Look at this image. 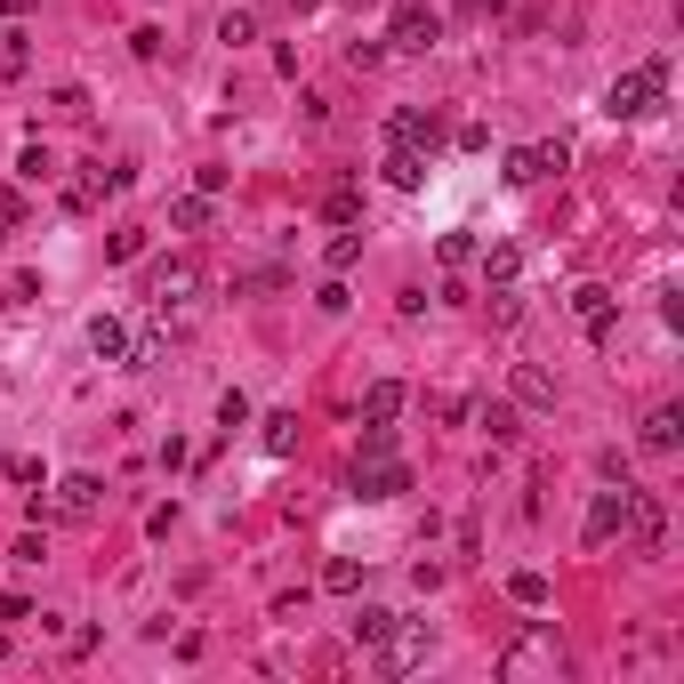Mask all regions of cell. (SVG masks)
Listing matches in <instances>:
<instances>
[{"label": "cell", "mask_w": 684, "mask_h": 684, "mask_svg": "<svg viewBox=\"0 0 684 684\" xmlns=\"http://www.w3.org/2000/svg\"><path fill=\"white\" fill-rule=\"evenodd\" d=\"M194 290H201V266H194V258H161L154 274H145L154 322H161V330H185V322H194Z\"/></svg>", "instance_id": "cell-1"}, {"label": "cell", "mask_w": 684, "mask_h": 684, "mask_svg": "<svg viewBox=\"0 0 684 684\" xmlns=\"http://www.w3.org/2000/svg\"><path fill=\"white\" fill-rule=\"evenodd\" d=\"M660 97H669V65H636V73H620L612 89H604V113L612 121H645V113H660Z\"/></svg>", "instance_id": "cell-2"}, {"label": "cell", "mask_w": 684, "mask_h": 684, "mask_svg": "<svg viewBox=\"0 0 684 684\" xmlns=\"http://www.w3.org/2000/svg\"><path fill=\"white\" fill-rule=\"evenodd\" d=\"M427 652H435L427 620H395V628L379 636V676H411V669H427Z\"/></svg>", "instance_id": "cell-3"}, {"label": "cell", "mask_w": 684, "mask_h": 684, "mask_svg": "<svg viewBox=\"0 0 684 684\" xmlns=\"http://www.w3.org/2000/svg\"><path fill=\"white\" fill-rule=\"evenodd\" d=\"M435 40H443V16L427 9V0H395V16H387V49H435Z\"/></svg>", "instance_id": "cell-4"}, {"label": "cell", "mask_w": 684, "mask_h": 684, "mask_svg": "<svg viewBox=\"0 0 684 684\" xmlns=\"http://www.w3.org/2000/svg\"><path fill=\"white\" fill-rule=\"evenodd\" d=\"M620 532H628V540L645 548V555H660V548H669V508H660L652 491H636V484H628V515H620Z\"/></svg>", "instance_id": "cell-5"}, {"label": "cell", "mask_w": 684, "mask_h": 684, "mask_svg": "<svg viewBox=\"0 0 684 684\" xmlns=\"http://www.w3.org/2000/svg\"><path fill=\"white\" fill-rule=\"evenodd\" d=\"M97 508H106V484H97V475H57V491H49L57 524H89Z\"/></svg>", "instance_id": "cell-6"}, {"label": "cell", "mask_w": 684, "mask_h": 684, "mask_svg": "<svg viewBox=\"0 0 684 684\" xmlns=\"http://www.w3.org/2000/svg\"><path fill=\"white\" fill-rule=\"evenodd\" d=\"M355 491H363V500H403L411 467L395 460V451H370V460H355Z\"/></svg>", "instance_id": "cell-7"}, {"label": "cell", "mask_w": 684, "mask_h": 684, "mask_svg": "<svg viewBox=\"0 0 684 684\" xmlns=\"http://www.w3.org/2000/svg\"><path fill=\"white\" fill-rule=\"evenodd\" d=\"M564 161H572V145L564 137H540V145H515V154H508V178L515 185H540V178L564 170Z\"/></svg>", "instance_id": "cell-8"}, {"label": "cell", "mask_w": 684, "mask_h": 684, "mask_svg": "<svg viewBox=\"0 0 684 684\" xmlns=\"http://www.w3.org/2000/svg\"><path fill=\"white\" fill-rule=\"evenodd\" d=\"M572 315H579V330H588V339H612V315H620V298L604 282H579L572 290Z\"/></svg>", "instance_id": "cell-9"}, {"label": "cell", "mask_w": 684, "mask_h": 684, "mask_svg": "<svg viewBox=\"0 0 684 684\" xmlns=\"http://www.w3.org/2000/svg\"><path fill=\"white\" fill-rule=\"evenodd\" d=\"M620 515H628V484L596 491V500H588V548H612L620 540Z\"/></svg>", "instance_id": "cell-10"}, {"label": "cell", "mask_w": 684, "mask_h": 684, "mask_svg": "<svg viewBox=\"0 0 684 684\" xmlns=\"http://www.w3.org/2000/svg\"><path fill=\"white\" fill-rule=\"evenodd\" d=\"M387 137H395V145H419V154H435V137H443V121H435V113H419V106H403L395 121H387Z\"/></svg>", "instance_id": "cell-11"}, {"label": "cell", "mask_w": 684, "mask_h": 684, "mask_svg": "<svg viewBox=\"0 0 684 684\" xmlns=\"http://www.w3.org/2000/svg\"><path fill=\"white\" fill-rule=\"evenodd\" d=\"M500 669H508V676H524V669H564V652H555V636H524Z\"/></svg>", "instance_id": "cell-12"}, {"label": "cell", "mask_w": 684, "mask_h": 684, "mask_svg": "<svg viewBox=\"0 0 684 684\" xmlns=\"http://www.w3.org/2000/svg\"><path fill=\"white\" fill-rule=\"evenodd\" d=\"M89 355H97V363H121V355H130V322H121V315H97V322H89Z\"/></svg>", "instance_id": "cell-13"}, {"label": "cell", "mask_w": 684, "mask_h": 684, "mask_svg": "<svg viewBox=\"0 0 684 684\" xmlns=\"http://www.w3.org/2000/svg\"><path fill=\"white\" fill-rule=\"evenodd\" d=\"M395 411H403V379H370V395H363V427H395Z\"/></svg>", "instance_id": "cell-14"}, {"label": "cell", "mask_w": 684, "mask_h": 684, "mask_svg": "<svg viewBox=\"0 0 684 684\" xmlns=\"http://www.w3.org/2000/svg\"><path fill=\"white\" fill-rule=\"evenodd\" d=\"M387 185H403V194L427 185V154H419V145H387Z\"/></svg>", "instance_id": "cell-15"}, {"label": "cell", "mask_w": 684, "mask_h": 684, "mask_svg": "<svg viewBox=\"0 0 684 684\" xmlns=\"http://www.w3.org/2000/svg\"><path fill=\"white\" fill-rule=\"evenodd\" d=\"M515 403H532V411H555V379L540 363H515Z\"/></svg>", "instance_id": "cell-16"}, {"label": "cell", "mask_w": 684, "mask_h": 684, "mask_svg": "<svg viewBox=\"0 0 684 684\" xmlns=\"http://www.w3.org/2000/svg\"><path fill=\"white\" fill-rule=\"evenodd\" d=\"M684 443V411L676 403H660L652 419H645V451H676Z\"/></svg>", "instance_id": "cell-17"}, {"label": "cell", "mask_w": 684, "mask_h": 684, "mask_svg": "<svg viewBox=\"0 0 684 684\" xmlns=\"http://www.w3.org/2000/svg\"><path fill=\"white\" fill-rule=\"evenodd\" d=\"M210 201L218 194H178L170 201V225H178V234H201V225H210Z\"/></svg>", "instance_id": "cell-18"}, {"label": "cell", "mask_w": 684, "mask_h": 684, "mask_svg": "<svg viewBox=\"0 0 684 684\" xmlns=\"http://www.w3.org/2000/svg\"><path fill=\"white\" fill-rule=\"evenodd\" d=\"M266 451H274V460H290V451H298V411H274V419H266V435H258Z\"/></svg>", "instance_id": "cell-19"}, {"label": "cell", "mask_w": 684, "mask_h": 684, "mask_svg": "<svg viewBox=\"0 0 684 684\" xmlns=\"http://www.w3.org/2000/svg\"><path fill=\"white\" fill-rule=\"evenodd\" d=\"M322 218H330V225H355V218H363V194H355V185H330V194H322Z\"/></svg>", "instance_id": "cell-20"}, {"label": "cell", "mask_w": 684, "mask_h": 684, "mask_svg": "<svg viewBox=\"0 0 684 684\" xmlns=\"http://www.w3.org/2000/svg\"><path fill=\"white\" fill-rule=\"evenodd\" d=\"M322 588H330V596H355V588H363V564H355V555H330V564H322Z\"/></svg>", "instance_id": "cell-21"}, {"label": "cell", "mask_w": 684, "mask_h": 684, "mask_svg": "<svg viewBox=\"0 0 684 684\" xmlns=\"http://www.w3.org/2000/svg\"><path fill=\"white\" fill-rule=\"evenodd\" d=\"M484 274H491V282H515V274H524V251H515V242H491V251H484Z\"/></svg>", "instance_id": "cell-22"}, {"label": "cell", "mask_w": 684, "mask_h": 684, "mask_svg": "<svg viewBox=\"0 0 684 684\" xmlns=\"http://www.w3.org/2000/svg\"><path fill=\"white\" fill-rule=\"evenodd\" d=\"M508 596H515L524 612H540V604H548V572H515V579H508Z\"/></svg>", "instance_id": "cell-23"}, {"label": "cell", "mask_w": 684, "mask_h": 684, "mask_svg": "<svg viewBox=\"0 0 684 684\" xmlns=\"http://www.w3.org/2000/svg\"><path fill=\"white\" fill-rule=\"evenodd\" d=\"M16 178H25V185H49V178H57L49 145H25V154H16Z\"/></svg>", "instance_id": "cell-24"}, {"label": "cell", "mask_w": 684, "mask_h": 684, "mask_svg": "<svg viewBox=\"0 0 684 684\" xmlns=\"http://www.w3.org/2000/svg\"><path fill=\"white\" fill-rule=\"evenodd\" d=\"M387 628H395V612H387V604H363L355 612V645H379Z\"/></svg>", "instance_id": "cell-25"}, {"label": "cell", "mask_w": 684, "mask_h": 684, "mask_svg": "<svg viewBox=\"0 0 684 684\" xmlns=\"http://www.w3.org/2000/svg\"><path fill=\"white\" fill-rule=\"evenodd\" d=\"M355 258H363V234H330V251H322V266H330V274H346Z\"/></svg>", "instance_id": "cell-26"}, {"label": "cell", "mask_w": 684, "mask_h": 684, "mask_svg": "<svg viewBox=\"0 0 684 684\" xmlns=\"http://www.w3.org/2000/svg\"><path fill=\"white\" fill-rule=\"evenodd\" d=\"M106 258H113V266H130V258H145V225H121V234L106 242Z\"/></svg>", "instance_id": "cell-27"}, {"label": "cell", "mask_w": 684, "mask_h": 684, "mask_svg": "<svg viewBox=\"0 0 684 684\" xmlns=\"http://www.w3.org/2000/svg\"><path fill=\"white\" fill-rule=\"evenodd\" d=\"M218 427H225V435L251 427V395H242V387H234V395H218Z\"/></svg>", "instance_id": "cell-28"}, {"label": "cell", "mask_w": 684, "mask_h": 684, "mask_svg": "<svg viewBox=\"0 0 684 684\" xmlns=\"http://www.w3.org/2000/svg\"><path fill=\"white\" fill-rule=\"evenodd\" d=\"M251 33H258V16H242V9H234V16H218V40H225V49H242Z\"/></svg>", "instance_id": "cell-29"}, {"label": "cell", "mask_w": 684, "mask_h": 684, "mask_svg": "<svg viewBox=\"0 0 684 684\" xmlns=\"http://www.w3.org/2000/svg\"><path fill=\"white\" fill-rule=\"evenodd\" d=\"M484 427H491V443H515V411L508 403H484Z\"/></svg>", "instance_id": "cell-30"}, {"label": "cell", "mask_w": 684, "mask_h": 684, "mask_svg": "<svg viewBox=\"0 0 684 684\" xmlns=\"http://www.w3.org/2000/svg\"><path fill=\"white\" fill-rule=\"evenodd\" d=\"M379 57H387V40H355V49H346V65H355V73H379Z\"/></svg>", "instance_id": "cell-31"}, {"label": "cell", "mask_w": 684, "mask_h": 684, "mask_svg": "<svg viewBox=\"0 0 684 684\" xmlns=\"http://www.w3.org/2000/svg\"><path fill=\"white\" fill-rule=\"evenodd\" d=\"M130 49H137V57H161L170 40H161V25H137V33H130Z\"/></svg>", "instance_id": "cell-32"}, {"label": "cell", "mask_w": 684, "mask_h": 684, "mask_svg": "<svg viewBox=\"0 0 684 684\" xmlns=\"http://www.w3.org/2000/svg\"><path fill=\"white\" fill-rule=\"evenodd\" d=\"M0 225H25V194L16 185H0Z\"/></svg>", "instance_id": "cell-33"}]
</instances>
